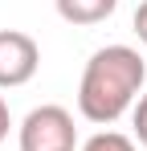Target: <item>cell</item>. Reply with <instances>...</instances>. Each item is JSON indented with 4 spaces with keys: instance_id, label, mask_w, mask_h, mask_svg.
<instances>
[{
    "instance_id": "obj_4",
    "label": "cell",
    "mask_w": 147,
    "mask_h": 151,
    "mask_svg": "<svg viewBox=\"0 0 147 151\" xmlns=\"http://www.w3.org/2000/svg\"><path fill=\"white\" fill-rule=\"evenodd\" d=\"M53 4L66 25H102L119 8V0H53Z\"/></svg>"
},
{
    "instance_id": "obj_2",
    "label": "cell",
    "mask_w": 147,
    "mask_h": 151,
    "mask_svg": "<svg viewBox=\"0 0 147 151\" xmlns=\"http://www.w3.org/2000/svg\"><path fill=\"white\" fill-rule=\"evenodd\" d=\"M21 151H78V127L66 106H37L29 110L17 135Z\"/></svg>"
},
{
    "instance_id": "obj_6",
    "label": "cell",
    "mask_w": 147,
    "mask_h": 151,
    "mask_svg": "<svg viewBox=\"0 0 147 151\" xmlns=\"http://www.w3.org/2000/svg\"><path fill=\"white\" fill-rule=\"evenodd\" d=\"M131 123H135V139L147 147V94L135 102V106H131Z\"/></svg>"
},
{
    "instance_id": "obj_7",
    "label": "cell",
    "mask_w": 147,
    "mask_h": 151,
    "mask_svg": "<svg viewBox=\"0 0 147 151\" xmlns=\"http://www.w3.org/2000/svg\"><path fill=\"white\" fill-rule=\"evenodd\" d=\"M135 33H139V41L147 45V0L135 8Z\"/></svg>"
},
{
    "instance_id": "obj_8",
    "label": "cell",
    "mask_w": 147,
    "mask_h": 151,
    "mask_svg": "<svg viewBox=\"0 0 147 151\" xmlns=\"http://www.w3.org/2000/svg\"><path fill=\"white\" fill-rule=\"evenodd\" d=\"M8 127H12V119H8V102L0 98V143L8 139Z\"/></svg>"
},
{
    "instance_id": "obj_1",
    "label": "cell",
    "mask_w": 147,
    "mask_h": 151,
    "mask_svg": "<svg viewBox=\"0 0 147 151\" xmlns=\"http://www.w3.org/2000/svg\"><path fill=\"white\" fill-rule=\"evenodd\" d=\"M143 78H147V65L139 57V49H131V45H106V49H98L86 61L82 86H78V110H82V119L98 123V127L119 123L135 106L139 90H143Z\"/></svg>"
},
{
    "instance_id": "obj_5",
    "label": "cell",
    "mask_w": 147,
    "mask_h": 151,
    "mask_svg": "<svg viewBox=\"0 0 147 151\" xmlns=\"http://www.w3.org/2000/svg\"><path fill=\"white\" fill-rule=\"evenodd\" d=\"M78 151H135V139H127L119 131H98V135H90Z\"/></svg>"
},
{
    "instance_id": "obj_3",
    "label": "cell",
    "mask_w": 147,
    "mask_h": 151,
    "mask_svg": "<svg viewBox=\"0 0 147 151\" xmlns=\"http://www.w3.org/2000/svg\"><path fill=\"white\" fill-rule=\"evenodd\" d=\"M37 65H41L37 41L21 29H0V90H17L33 82Z\"/></svg>"
}]
</instances>
